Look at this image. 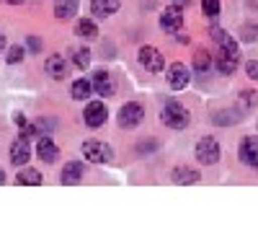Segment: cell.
Here are the masks:
<instances>
[{
	"label": "cell",
	"instance_id": "cell-1",
	"mask_svg": "<svg viewBox=\"0 0 258 238\" xmlns=\"http://www.w3.org/2000/svg\"><path fill=\"white\" fill-rule=\"evenodd\" d=\"M160 119H163V124L170 127V129H183V127H188L191 114H188V109H186L183 104H178V101H168V104L163 106Z\"/></svg>",
	"mask_w": 258,
	"mask_h": 238
},
{
	"label": "cell",
	"instance_id": "cell-2",
	"mask_svg": "<svg viewBox=\"0 0 258 238\" xmlns=\"http://www.w3.org/2000/svg\"><path fill=\"white\" fill-rule=\"evenodd\" d=\"M83 156L93 161V163H111L114 161V150L111 145L98 142V140H85L83 142Z\"/></svg>",
	"mask_w": 258,
	"mask_h": 238
},
{
	"label": "cell",
	"instance_id": "cell-3",
	"mask_svg": "<svg viewBox=\"0 0 258 238\" xmlns=\"http://www.w3.org/2000/svg\"><path fill=\"white\" fill-rule=\"evenodd\" d=\"M197 161H202L204 166H212L220 161V145L214 137H202L197 142Z\"/></svg>",
	"mask_w": 258,
	"mask_h": 238
},
{
	"label": "cell",
	"instance_id": "cell-4",
	"mask_svg": "<svg viewBox=\"0 0 258 238\" xmlns=\"http://www.w3.org/2000/svg\"><path fill=\"white\" fill-rule=\"evenodd\" d=\"M212 39L217 41V47H220V55H227L232 60H238L240 62V50H238V41H235L225 29H212Z\"/></svg>",
	"mask_w": 258,
	"mask_h": 238
},
{
	"label": "cell",
	"instance_id": "cell-5",
	"mask_svg": "<svg viewBox=\"0 0 258 238\" xmlns=\"http://www.w3.org/2000/svg\"><path fill=\"white\" fill-rule=\"evenodd\" d=\"M145 119V109H142V104H124L121 106V112H119V124L124 127V129H132V127H137L140 122Z\"/></svg>",
	"mask_w": 258,
	"mask_h": 238
},
{
	"label": "cell",
	"instance_id": "cell-6",
	"mask_svg": "<svg viewBox=\"0 0 258 238\" xmlns=\"http://www.w3.org/2000/svg\"><path fill=\"white\" fill-rule=\"evenodd\" d=\"M140 62H142V68L150 70V73H160L165 68V60H163V55L155 47H142L140 50Z\"/></svg>",
	"mask_w": 258,
	"mask_h": 238
},
{
	"label": "cell",
	"instance_id": "cell-7",
	"mask_svg": "<svg viewBox=\"0 0 258 238\" xmlns=\"http://www.w3.org/2000/svg\"><path fill=\"white\" fill-rule=\"evenodd\" d=\"M83 117H85V124L88 127H101L106 119H109V112H106V106L101 101H91L88 106H85Z\"/></svg>",
	"mask_w": 258,
	"mask_h": 238
},
{
	"label": "cell",
	"instance_id": "cell-8",
	"mask_svg": "<svg viewBox=\"0 0 258 238\" xmlns=\"http://www.w3.org/2000/svg\"><path fill=\"white\" fill-rule=\"evenodd\" d=\"M168 85L173 91L186 88V85H188V70H186V65H181V62L170 65V68H168Z\"/></svg>",
	"mask_w": 258,
	"mask_h": 238
},
{
	"label": "cell",
	"instance_id": "cell-9",
	"mask_svg": "<svg viewBox=\"0 0 258 238\" xmlns=\"http://www.w3.org/2000/svg\"><path fill=\"white\" fill-rule=\"evenodd\" d=\"M26 161H31V145L26 137H18L11 142V163L16 166H24Z\"/></svg>",
	"mask_w": 258,
	"mask_h": 238
},
{
	"label": "cell",
	"instance_id": "cell-10",
	"mask_svg": "<svg viewBox=\"0 0 258 238\" xmlns=\"http://www.w3.org/2000/svg\"><path fill=\"white\" fill-rule=\"evenodd\" d=\"M36 153L41 161H47V163H54L59 158V148L54 145V140L49 135H39V142H36Z\"/></svg>",
	"mask_w": 258,
	"mask_h": 238
},
{
	"label": "cell",
	"instance_id": "cell-11",
	"mask_svg": "<svg viewBox=\"0 0 258 238\" xmlns=\"http://www.w3.org/2000/svg\"><path fill=\"white\" fill-rule=\"evenodd\" d=\"M160 26H163L168 34H176V31L183 26L181 8H165V11H163V16H160Z\"/></svg>",
	"mask_w": 258,
	"mask_h": 238
},
{
	"label": "cell",
	"instance_id": "cell-12",
	"mask_svg": "<svg viewBox=\"0 0 258 238\" xmlns=\"http://www.w3.org/2000/svg\"><path fill=\"white\" fill-rule=\"evenodd\" d=\"M91 85H93V91H98L101 96H114V91H116V85H114L111 75L106 73V70H96Z\"/></svg>",
	"mask_w": 258,
	"mask_h": 238
},
{
	"label": "cell",
	"instance_id": "cell-13",
	"mask_svg": "<svg viewBox=\"0 0 258 238\" xmlns=\"http://www.w3.org/2000/svg\"><path fill=\"white\" fill-rule=\"evenodd\" d=\"M121 8V0H93L91 3V13L98 18H109Z\"/></svg>",
	"mask_w": 258,
	"mask_h": 238
},
{
	"label": "cell",
	"instance_id": "cell-14",
	"mask_svg": "<svg viewBox=\"0 0 258 238\" xmlns=\"http://www.w3.org/2000/svg\"><path fill=\"white\" fill-rule=\"evenodd\" d=\"M240 158L248 163V166H255L258 168V137H245L243 145H240Z\"/></svg>",
	"mask_w": 258,
	"mask_h": 238
},
{
	"label": "cell",
	"instance_id": "cell-15",
	"mask_svg": "<svg viewBox=\"0 0 258 238\" xmlns=\"http://www.w3.org/2000/svg\"><path fill=\"white\" fill-rule=\"evenodd\" d=\"M170 179H173L176 184L188 186V184H197V181H199V171H197V168H188V166H178V168H173Z\"/></svg>",
	"mask_w": 258,
	"mask_h": 238
},
{
	"label": "cell",
	"instance_id": "cell-16",
	"mask_svg": "<svg viewBox=\"0 0 258 238\" xmlns=\"http://www.w3.org/2000/svg\"><path fill=\"white\" fill-rule=\"evenodd\" d=\"M44 70H47V75H52V78H64L68 75V62H64V57H59V55H52L47 62H44Z\"/></svg>",
	"mask_w": 258,
	"mask_h": 238
},
{
	"label": "cell",
	"instance_id": "cell-17",
	"mask_svg": "<svg viewBox=\"0 0 258 238\" xmlns=\"http://www.w3.org/2000/svg\"><path fill=\"white\" fill-rule=\"evenodd\" d=\"M78 13V0H54V16L68 21Z\"/></svg>",
	"mask_w": 258,
	"mask_h": 238
},
{
	"label": "cell",
	"instance_id": "cell-18",
	"mask_svg": "<svg viewBox=\"0 0 258 238\" xmlns=\"http://www.w3.org/2000/svg\"><path fill=\"white\" fill-rule=\"evenodd\" d=\"M83 179V166L78 163V161H73V163H68L62 168V184H68V186H73V184H78Z\"/></svg>",
	"mask_w": 258,
	"mask_h": 238
},
{
	"label": "cell",
	"instance_id": "cell-19",
	"mask_svg": "<svg viewBox=\"0 0 258 238\" xmlns=\"http://www.w3.org/2000/svg\"><path fill=\"white\" fill-rule=\"evenodd\" d=\"M194 70L197 73H209L212 70V55L204 47H199L197 52H194Z\"/></svg>",
	"mask_w": 258,
	"mask_h": 238
},
{
	"label": "cell",
	"instance_id": "cell-20",
	"mask_svg": "<svg viewBox=\"0 0 258 238\" xmlns=\"http://www.w3.org/2000/svg\"><path fill=\"white\" fill-rule=\"evenodd\" d=\"M16 184H21V186H39L41 184V174L36 168H24V171H18Z\"/></svg>",
	"mask_w": 258,
	"mask_h": 238
},
{
	"label": "cell",
	"instance_id": "cell-21",
	"mask_svg": "<svg viewBox=\"0 0 258 238\" xmlns=\"http://www.w3.org/2000/svg\"><path fill=\"white\" fill-rule=\"evenodd\" d=\"M91 91H93V85H91V80H75L73 83V88H70V96L73 99H91Z\"/></svg>",
	"mask_w": 258,
	"mask_h": 238
},
{
	"label": "cell",
	"instance_id": "cell-22",
	"mask_svg": "<svg viewBox=\"0 0 258 238\" xmlns=\"http://www.w3.org/2000/svg\"><path fill=\"white\" fill-rule=\"evenodd\" d=\"M78 36H83V39H96V36H98V26L93 24L91 18H83V21H78Z\"/></svg>",
	"mask_w": 258,
	"mask_h": 238
},
{
	"label": "cell",
	"instance_id": "cell-23",
	"mask_svg": "<svg viewBox=\"0 0 258 238\" xmlns=\"http://www.w3.org/2000/svg\"><path fill=\"white\" fill-rule=\"evenodd\" d=\"M70 57H73V62H75V68H80V70H85L91 65V52L85 50V47H75L73 52H70Z\"/></svg>",
	"mask_w": 258,
	"mask_h": 238
},
{
	"label": "cell",
	"instance_id": "cell-24",
	"mask_svg": "<svg viewBox=\"0 0 258 238\" xmlns=\"http://www.w3.org/2000/svg\"><path fill=\"white\" fill-rule=\"evenodd\" d=\"M217 70H222L225 75H230V73H235V68H238V60H232V57H227V55H220L217 52Z\"/></svg>",
	"mask_w": 258,
	"mask_h": 238
},
{
	"label": "cell",
	"instance_id": "cell-25",
	"mask_svg": "<svg viewBox=\"0 0 258 238\" xmlns=\"http://www.w3.org/2000/svg\"><path fill=\"white\" fill-rule=\"evenodd\" d=\"M240 106L243 109H253V106H258V93L255 91H243L240 93Z\"/></svg>",
	"mask_w": 258,
	"mask_h": 238
},
{
	"label": "cell",
	"instance_id": "cell-26",
	"mask_svg": "<svg viewBox=\"0 0 258 238\" xmlns=\"http://www.w3.org/2000/svg\"><path fill=\"white\" fill-rule=\"evenodd\" d=\"M202 8L207 16H217L220 13V0H202Z\"/></svg>",
	"mask_w": 258,
	"mask_h": 238
},
{
	"label": "cell",
	"instance_id": "cell-27",
	"mask_svg": "<svg viewBox=\"0 0 258 238\" xmlns=\"http://www.w3.org/2000/svg\"><path fill=\"white\" fill-rule=\"evenodd\" d=\"M11 65H16V62H21V60H24V50H21V47H11L8 50V57H6Z\"/></svg>",
	"mask_w": 258,
	"mask_h": 238
},
{
	"label": "cell",
	"instance_id": "cell-28",
	"mask_svg": "<svg viewBox=\"0 0 258 238\" xmlns=\"http://www.w3.org/2000/svg\"><path fill=\"white\" fill-rule=\"evenodd\" d=\"M235 122V114L232 112H220L214 114V124H232Z\"/></svg>",
	"mask_w": 258,
	"mask_h": 238
},
{
	"label": "cell",
	"instance_id": "cell-29",
	"mask_svg": "<svg viewBox=\"0 0 258 238\" xmlns=\"http://www.w3.org/2000/svg\"><path fill=\"white\" fill-rule=\"evenodd\" d=\"M34 124H36V129H39V135H41V132H49V129H54V122H49L47 117H41V119H36Z\"/></svg>",
	"mask_w": 258,
	"mask_h": 238
},
{
	"label": "cell",
	"instance_id": "cell-30",
	"mask_svg": "<svg viewBox=\"0 0 258 238\" xmlns=\"http://www.w3.org/2000/svg\"><path fill=\"white\" fill-rule=\"evenodd\" d=\"M245 73H248L253 80H258V60H253V62H248V65H245Z\"/></svg>",
	"mask_w": 258,
	"mask_h": 238
},
{
	"label": "cell",
	"instance_id": "cell-31",
	"mask_svg": "<svg viewBox=\"0 0 258 238\" xmlns=\"http://www.w3.org/2000/svg\"><path fill=\"white\" fill-rule=\"evenodd\" d=\"M26 44H29L31 52H39V50H41V41H39L36 36H29V39H26Z\"/></svg>",
	"mask_w": 258,
	"mask_h": 238
},
{
	"label": "cell",
	"instance_id": "cell-32",
	"mask_svg": "<svg viewBox=\"0 0 258 238\" xmlns=\"http://www.w3.org/2000/svg\"><path fill=\"white\" fill-rule=\"evenodd\" d=\"M3 3H8V6H21L24 0H3Z\"/></svg>",
	"mask_w": 258,
	"mask_h": 238
},
{
	"label": "cell",
	"instance_id": "cell-33",
	"mask_svg": "<svg viewBox=\"0 0 258 238\" xmlns=\"http://www.w3.org/2000/svg\"><path fill=\"white\" fill-rule=\"evenodd\" d=\"M6 47V36H3V31H0V50Z\"/></svg>",
	"mask_w": 258,
	"mask_h": 238
},
{
	"label": "cell",
	"instance_id": "cell-34",
	"mask_svg": "<svg viewBox=\"0 0 258 238\" xmlns=\"http://www.w3.org/2000/svg\"><path fill=\"white\" fill-rule=\"evenodd\" d=\"M0 184H6V174H3V168H0Z\"/></svg>",
	"mask_w": 258,
	"mask_h": 238
},
{
	"label": "cell",
	"instance_id": "cell-35",
	"mask_svg": "<svg viewBox=\"0 0 258 238\" xmlns=\"http://www.w3.org/2000/svg\"><path fill=\"white\" fill-rule=\"evenodd\" d=\"M188 3V0H178V6H186Z\"/></svg>",
	"mask_w": 258,
	"mask_h": 238
}]
</instances>
